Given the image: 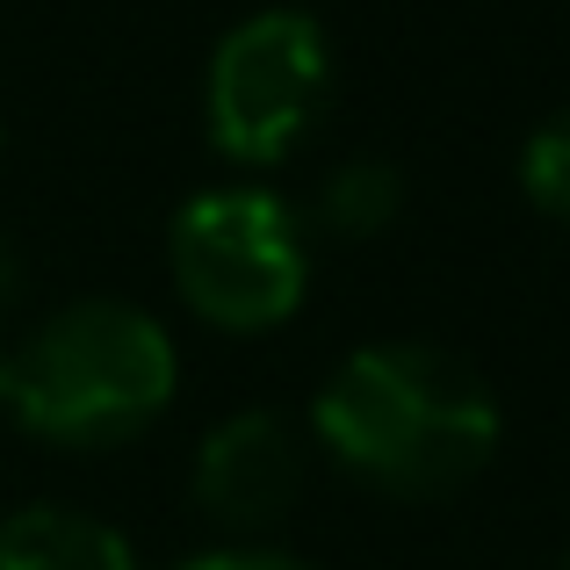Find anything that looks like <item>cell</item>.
Instances as JSON below:
<instances>
[{
  "label": "cell",
  "instance_id": "1",
  "mask_svg": "<svg viewBox=\"0 0 570 570\" xmlns=\"http://www.w3.org/2000/svg\"><path fill=\"white\" fill-rule=\"evenodd\" d=\"M311 448L390 499H448L499 455V397L433 340H368L311 397Z\"/></svg>",
  "mask_w": 570,
  "mask_h": 570
},
{
  "label": "cell",
  "instance_id": "2",
  "mask_svg": "<svg viewBox=\"0 0 570 570\" xmlns=\"http://www.w3.org/2000/svg\"><path fill=\"white\" fill-rule=\"evenodd\" d=\"M181 390L174 333L130 296H72L0 340V412L51 448H124Z\"/></svg>",
  "mask_w": 570,
  "mask_h": 570
},
{
  "label": "cell",
  "instance_id": "3",
  "mask_svg": "<svg viewBox=\"0 0 570 570\" xmlns=\"http://www.w3.org/2000/svg\"><path fill=\"white\" fill-rule=\"evenodd\" d=\"M167 275L174 296L217 333H275L311 296V232L275 188L224 181L174 209Z\"/></svg>",
  "mask_w": 570,
  "mask_h": 570
},
{
  "label": "cell",
  "instance_id": "4",
  "mask_svg": "<svg viewBox=\"0 0 570 570\" xmlns=\"http://www.w3.org/2000/svg\"><path fill=\"white\" fill-rule=\"evenodd\" d=\"M340 95L333 37L311 8H253L232 22L203 72V130L232 167L267 174L318 138Z\"/></svg>",
  "mask_w": 570,
  "mask_h": 570
},
{
  "label": "cell",
  "instance_id": "5",
  "mask_svg": "<svg viewBox=\"0 0 570 570\" xmlns=\"http://www.w3.org/2000/svg\"><path fill=\"white\" fill-rule=\"evenodd\" d=\"M304 476H311V426L282 419L275 404H246L195 441L188 499L209 528H224L232 542H253L304 499Z\"/></svg>",
  "mask_w": 570,
  "mask_h": 570
},
{
  "label": "cell",
  "instance_id": "6",
  "mask_svg": "<svg viewBox=\"0 0 570 570\" xmlns=\"http://www.w3.org/2000/svg\"><path fill=\"white\" fill-rule=\"evenodd\" d=\"M0 570H145V563L124 542V528H109L101 513L37 499L0 520Z\"/></svg>",
  "mask_w": 570,
  "mask_h": 570
},
{
  "label": "cell",
  "instance_id": "7",
  "mask_svg": "<svg viewBox=\"0 0 570 570\" xmlns=\"http://www.w3.org/2000/svg\"><path fill=\"white\" fill-rule=\"evenodd\" d=\"M404 209V167L397 159H376V153H347L340 167L318 174V188H311V203L296 209L311 232V246H368V238H383L390 224H397Z\"/></svg>",
  "mask_w": 570,
  "mask_h": 570
},
{
  "label": "cell",
  "instance_id": "8",
  "mask_svg": "<svg viewBox=\"0 0 570 570\" xmlns=\"http://www.w3.org/2000/svg\"><path fill=\"white\" fill-rule=\"evenodd\" d=\"M520 195H528L542 217L570 224V109L542 116L520 145Z\"/></svg>",
  "mask_w": 570,
  "mask_h": 570
},
{
  "label": "cell",
  "instance_id": "9",
  "mask_svg": "<svg viewBox=\"0 0 570 570\" xmlns=\"http://www.w3.org/2000/svg\"><path fill=\"white\" fill-rule=\"evenodd\" d=\"M174 570H311V563L282 557V549H267V542H224V549H203V557L174 563Z\"/></svg>",
  "mask_w": 570,
  "mask_h": 570
},
{
  "label": "cell",
  "instance_id": "10",
  "mask_svg": "<svg viewBox=\"0 0 570 570\" xmlns=\"http://www.w3.org/2000/svg\"><path fill=\"white\" fill-rule=\"evenodd\" d=\"M14 304H22V261H14V246L0 238V340H8V318Z\"/></svg>",
  "mask_w": 570,
  "mask_h": 570
},
{
  "label": "cell",
  "instance_id": "11",
  "mask_svg": "<svg viewBox=\"0 0 570 570\" xmlns=\"http://www.w3.org/2000/svg\"><path fill=\"white\" fill-rule=\"evenodd\" d=\"M557 570H570V557H563V563H557Z\"/></svg>",
  "mask_w": 570,
  "mask_h": 570
}]
</instances>
